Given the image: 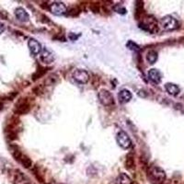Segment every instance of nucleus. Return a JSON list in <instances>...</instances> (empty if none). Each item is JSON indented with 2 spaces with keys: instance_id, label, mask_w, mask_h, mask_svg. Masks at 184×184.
<instances>
[{
  "instance_id": "obj_23",
  "label": "nucleus",
  "mask_w": 184,
  "mask_h": 184,
  "mask_svg": "<svg viewBox=\"0 0 184 184\" xmlns=\"http://www.w3.org/2000/svg\"><path fill=\"white\" fill-rule=\"evenodd\" d=\"M79 12H80V10L78 8H73L70 9L68 14L70 15V16H78V15H79Z\"/></svg>"
},
{
  "instance_id": "obj_10",
  "label": "nucleus",
  "mask_w": 184,
  "mask_h": 184,
  "mask_svg": "<svg viewBox=\"0 0 184 184\" xmlns=\"http://www.w3.org/2000/svg\"><path fill=\"white\" fill-rule=\"evenodd\" d=\"M28 46H29V52L32 53V54H33V55L39 54L41 52V49H42L41 43L37 40L32 39V38L28 41Z\"/></svg>"
},
{
  "instance_id": "obj_13",
  "label": "nucleus",
  "mask_w": 184,
  "mask_h": 184,
  "mask_svg": "<svg viewBox=\"0 0 184 184\" xmlns=\"http://www.w3.org/2000/svg\"><path fill=\"white\" fill-rule=\"evenodd\" d=\"M148 78L153 82V83H155V84H158L160 83L161 81V73L156 69V68H152L148 71Z\"/></svg>"
},
{
  "instance_id": "obj_6",
  "label": "nucleus",
  "mask_w": 184,
  "mask_h": 184,
  "mask_svg": "<svg viewBox=\"0 0 184 184\" xmlns=\"http://www.w3.org/2000/svg\"><path fill=\"white\" fill-rule=\"evenodd\" d=\"M73 78L79 84H86L89 80V75L84 69H75L73 73Z\"/></svg>"
},
{
  "instance_id": "obj_8",
  "label": "nucleus",
  "mask_w": 184,
  "mask_h": 184,
  "mask_svg": "<svg viewBox=\"0 0 184 184\" xmlns=\"http://www.w3.org/2000/svg\"><path fill=\"white\" fill-rule=\"evenodd\" d=\"M30 110V105L27 100L21 99L17 104H16V108H15V113L16 114H26L29 112Z\"/></svg>"
},
{
  "instance_id": "obj_1",
  "label": "nucleus",
  "mask_w": 184,
  "mask_h": 184,
  "mask_svg": "<svg viewBox=\"0 0 184 184\" xmlns=\"http://www.w3.org/2000/svg\"><path fill=\"white\" fill-rule=\"evenodd\" d=\"M98 98L100 100V102L106 106V107H110V106H112L114 105L115 101H114V98L112 96V94L111 93V92L109 90H107V89H100L99 91V93H98Z\"/></svg>"
},
{
  "instance_id": "obj_19",
  "label": "nucleus",
  "mask_w": 184,
  "mask_h": 184,
  "mask_svg": "<svg viewBox=\"0 0 184 184\" xmlns=\"http://www.w3.org/2000/svg\"><path fill=\"white\" fill-rule=\"evenodd\" d=\"M125 167L128 170H133L134 168V159L132 155H128L125 159Z\"/></svg>"
},
{
  "instance_id": "obj_17",
  "label": "nucleus",
  "mask_w": 184,
  "mask_h": 184,
  "mask_svg": "<svg viewBox=\"0 0 184 184\" xmlns=\"http://www.w3.org/2000/svg\"><path fill=\"white\" fill-rule=\"evenodd\" d=\"M58 79H59V76L56 74H51L48 78L45 79L44 84L46 86H54L58 82Z\"/></svg>"
},
{
  "instance_id": "obj_24",
  "label": "nucleus",
  "mask_w": 184,
  "mask_h": 184,
  "mask_svg": "<svg viewBox=\"0 0 184 184\" xmlns=\"http://www.w3.org/2000/svg\"><path fill=\"white\" fill-rule=\"evenodd\" d=\"M114 10L119 14H126V9L124 8H122L121 6H116L114 8Z\"/></svg>"
},
{
  "instance_id": "obj_26",
  "label": "nucleus",
  "mask_w": 184,
  "mask_h": 184,
  "mask_svg": "<svg viewBox=\"0 0 184 184\" xmlns=\"http://www.w3.org/2000/svg\"><path fill=\"white\" fill-rule=\"evenodd\" d=\"M78 36H79V35H78V34H75V33H70V34H69V39H70L71 41H75L76 39L78 38Z\"/></svg>"
},
{
  "instance_id": "obj_12",
  "label": "nucleus",
  "mask_w": 184,
  "mask_h": 184,
  "mask_svg": "<svg viewBox=\"0 0 184 184\" xmlns=\"http://www.w3.org/2000/svg\"><path fill=\"white\" fill-rule=\"evenodd\" d=\"M15 16L21 22H28L29 20V16L23 8H18L15 9Z\"/></svg>"
},
{
  "instance_id": "obj_29",
  "label": "nucleus",
  "mask_w": 184,
  "mask_h": 184,
  "mask_svg": "<svg viewBox=\"0 0 184 184\" xmlns=\"http://www.w3.org/2000/svg\"><path fill=\"white\" fill-rule=\"evenodd\" d=\"M24 184H30V183H24Z\"/></svg>"
},
{
  "instance_id": "obj_5",
  "label": "nucleus",
  "mask_w": 184,
  "mask_h": 184,
  "mask_svg": "<svg viewBox=\"0 0 184 184\" xmlns=\"http://www.w3.org/2000/svg\"><path fill=\"white\" fill-rule=\"evenodd\" d=\"M116 141L120 147L122 149H128L132 146V141L129 135L124 131H120L116 135Z\"/></svg>"
},
{
  "instance_id": "obj_4",
  "label": "nucleus",
  "mask_w": 184,
  "mask_h": 184,
  "mask_svg": "<svg viewBox=\"0 0 184 184\" xmlns=\"http://www.w3.org/2000/svg\"><path fill=\"white\" fill-rule=\"evenodd\" d=\"M149 175L151 177V179H153V181L158 182V183H161L166 179V173L165 171L162 170L161 167L154 166L150 168L149 170Z\"/></svg>"
},
{
  "instance_id": "obj_7",
  "label": "nucleus",
  "mask_w": 184,
  "mask_h": 184,
  "mask_svg": "<svg viewBox=\"0 0 184 184\" xmlns=\"http://www.w3.org/2000/svg\"><path fill=\"white\" fill-rule=\"evenodd\" d=\"M49 9L54 15H56V16H61V15L66 13V11H67L66 6L62 2H54V3H52L49 6Z\"/></svg>"
},
{
  "instance_id": "obj_21",
  "label": "nucleus",
  "mask_w": 184,
  "mask_h": 184,
  "mask_svg": "<svg viewBox=\"0 0 184 184\" xmlns=\"http://www.w3.org/2000/svg\"><path fill=\"white\" fill-rule=\"evenodd\" d=\"M11 153H12V156L14 157V158L16 159L17 161H20V158H21V157H22V154H21V152H20V150L19 148H17V147L13 148L12 151H11Z\"/></svg>"
},
{
  "instance_id": "obj_25",
  "label": "nucleus",
  "mask_w": 184,
  "mask_h": 184,
  "mask_svg": "<svg viewBox=\"0 0 184 184\" xmlns=\"http://www.w3.org/2000/svg\"><path fill=\"white\" fill-rule=\"evenodd\" d=\"M89 8H90V9H91L92 11L95 12V13H98V12L100 11V7L98 4H91Z\"/></svg>"
},
{
  "instance_id": "obj_2",
  "label": "nucleus",
  "mask_w": 184,
  "mask_h": 184,
  "mask_svg": "<svg viewBox=\"0 0 184 184\" xmlns=\"http://www.w3.org/2000/svg\"><path fill=\"white\" fill-rule=\"evenodd\" d=\"M139 27L141 29L146 30V32H156L158 30L157 21L151 16H147V17L144 18V20L139 22Z\"/></svg>"
},
{
  "instance_id": "obj_28",
  "label": "nucleus",
  "mask_w": 184,
  "mask_h": 184,
  "mask_svg": "<svg viewBox=\"0 0 184 184\" xmlns=\"http://www.w3.org/2000/svg\"><path fill=\"white\" fill-rule=\"evenodd\" d=\"M3 109V102L2 100H0V111H1Z\"/></svg>"
},
{
  "instance_id": "obj_3",
  "label": "nucleus",
  "mask_w": 184,
  "mask_h": 184,
  "mask_svg": "<svg viewBox=\"0 0 184 184\" xmlns=\"http://www.w3.org/2000/svg\"><path fill=\"white\" fill-rule=\"evenodd\" d=\"M160 24H161V27L165 30H167V32L174 30L179 26L177 20L175 18H173L172 16H165L164 18H162L160 20Z\"/></svg>"
},
{
  "instance_id": "obj_18",
  "label": "nucleus",
  "mask_w": 184,
  "mask_h": 184,
  "mask_svg": "<svg viewBox=\"0 0 184 184\" xmlns=\"http://www.w3.org/2000/svg\"><path fill=\"white\" fill-rule=\"evenodd\" d=\"M20 162V163L22 164V166H23L24 167H26V168H29V167H32V161L30 160V158H29V157H27V156H25V155H22V157H21Z\"/></svg>"
},
{
  "instance_id": "obj_22",
  "label": "nucleus",
  "mask_w": 184,
  "mask_h": 184,
  "mask_svg": "<svg viewBox=\"0 0 184 184\" xmlns=\"http://www.w3.org/2000/svg\"><path fill=\"white\" fill-rule=\"evenodd\" d=\"M126 46H127V48L132 50V51H140V47H139V45H137L134 41H128V42L126 43Z\"/></svg>"
},
{
  "instance_id": "obj_14",
  "label": "nucleus",
  "mask_w": 184,
  "mask_h": 184,
  "mask_svg": "<svg viewBox=\"0 0 184 184\" xmlns=\"http://www.w3.org/2000/svg\"><path fill=\"white\" fill-rule=\"evenodd\" d=\"M165 89L167 93L171 96H177L180 92L179 86H177L176 84H173V83H167L165 85Z\"/></svg>"
},
{
  "instance_id": "obj_9",
  "label": "nucleus",
  "mask_w": 184,
  "mask_h": 184,
  "mask_svg": "<svg viewBox=\"0 0 184 184\" xmlns=\"http://www.w3.org/2000/svg\"><path fill=\"white\" fill-rule=\"evenodd\" d=\"M41 61L44 64H51L54 60V54L48 48H42L41 52Z\"/></svg>"
},
{
  "instance_id": "obj_20",
  "label": "nucleus",
  "mask_w": 184,
  "mask_h": 184,
  "mask_svg": "<svg viewBox=\"0 0 184 184\" xmlns=\"http://www.w3.org/2000/svg\"><path fill=\"white\" fill-rule=\"evenodd\" d=\"M46 71H47V68H42V67H41V68L37 69V71L35 72V74H33L32 79H33V80H36V79L41 78V76L46 73Z\"/></svg>"
},
{
  "instance_id": "obj_16",
  "label": "nucleus",
  "mask_w": 184,
  "mask_h": 184,
  "mask_svg": "<svg viewBox=\"0 0 184 184\" xmlns=\"http://www.w3.org/2000/svg\"><path fill=\"white\" fill-rule=\"evenodd\" d=\"M158 58V53L156 51H154V50H151L146 54V61L151 65L155 64L157 62Z\"/></svg>"
},
{
  "instance_id": "obj_15",
  "label": "nucleus",
  "mask_w": 184,
  "mask_h": 184,
  "mask_svg": "<svg viewBox=\"0 0 184 184\" xmlns=\"http://www.w3.org/2000/svg\"><path fill=\"white\" fill-rule=\"evenodd\" d=\"M116 184H133V180L126 173H120L116 179Z\"/></svg>"
},
{
  "instance_id": "obj_27",
  "label": "nucleus",
  "mask_w": 184,
  "mask_h": 184,
  "mask_svg": "<svg viewBox=\"0 0 184 184\" xmlns=\"http://www.w3.org/2000/svg\"><path fill=\"white\" fill-rule=\"evenodd\" d=\"M4 32H5V25L0 22V34L3 33Z\"/></svg>"
},
{
  "instance_id": "obj_11",
  "label": "nucleus",
  "mask_w": 184,
  "mask_h": 184,
  "mask_svg": "<svg viewBox=\"0 0 184 184\" xmlns=\"http://www.w3.org/2000/svg\"><path fill=\"white\" fill-rule=\"evenodd\" d=\"M133 98V95L131 93V91L124 88V89H121L119 93H118V100L120 101V103L121 104H124L129 102Z\"/></svg>"
}]
</instances>
